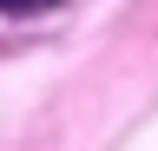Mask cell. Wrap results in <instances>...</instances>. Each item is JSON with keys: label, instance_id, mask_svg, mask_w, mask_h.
<instances>
[{"label": "cell", "instance_id": "cell-1", "mask_svg": "<svg viewBox=\"0 0 158 151\" xmlns=\"http://www.w3.org/2000/svg\"><path fill=\"white\" fill-rule=\"evenodd\" d=\"M7 13H40V7H59V0H0Z\"/></svg>", "mask_w": 158, "mask_h": 151}]
</instances>
